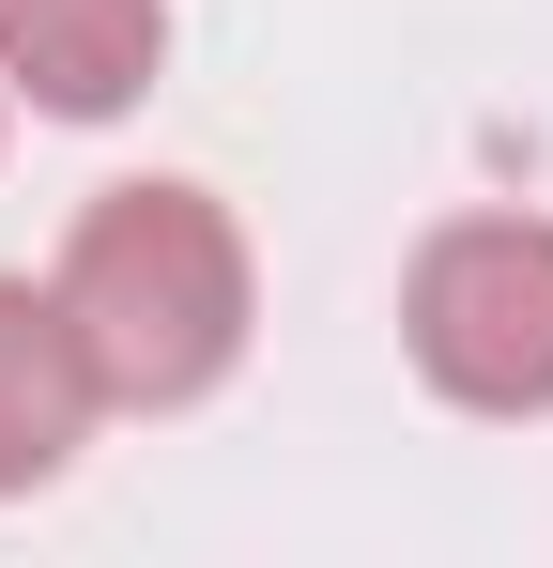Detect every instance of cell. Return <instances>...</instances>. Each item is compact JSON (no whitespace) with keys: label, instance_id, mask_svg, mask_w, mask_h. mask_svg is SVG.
<instances>
[{"label":"cell","instance_id":"obj_1","mask_svg":"<svg viewBox=\"0 0 553 568\" xmlns=\"http://www.w3.org/2000/svg\"><path fill=\"white\" fill-rule=\"evenodd\" d=\"M62 323L123 415H170L247 354V231L200 185H108L62 246Z\"/></svg>","mask_w":553,"mask_h":568},{"label":"cell","instance_id":"obj_2","mask_svg":"<svg viewBox=\"0 0 553 568\" xmlns=\"http://www.w3.org/2000/svg\"><path fill=\"white\" fill-rule=\"evenodd\" d=\"M415 369L446 384L461 415H539L553 399V215H461L415 246L400 292Z\"/></svg>","mask_w":553,"mask_h":568},{"label":"cell","instance_id":"obj_3","mask_svg":"<svg viewBox=\"0 0 553 568\" xmlns=\"http://www.w3.org/2000/svg\"><path fill=\"white\" fill-rule=\"evenodd\" d=\"M154 47H170V0H0V78L31 108H62V123L139 108Z\"/></svg>","mask_w":553,"mask_h":568},{"label":"cell","instance_id":"obj_4","mask_svg":"<svg viewBox=\"0 0 553 568\" xmlns=\"http://www.w3.org/2000/svg\"><path fill=\"white\" fill-rule=\"evenodd\" d=\"M92 415H108V384H92L78 323H62V292L0 277V491H47V476L78 462Z\"/></svg>","mask_w":553,"mask_h":568}]
</instances>
